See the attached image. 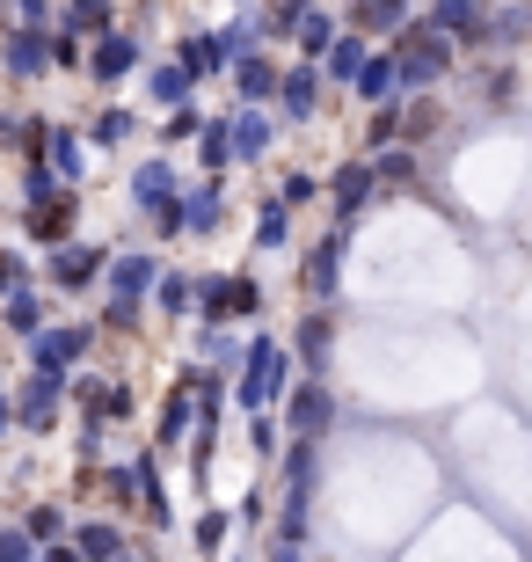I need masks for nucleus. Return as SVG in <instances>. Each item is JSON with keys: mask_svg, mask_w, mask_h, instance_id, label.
<instances>
[{"mask_svg": "<svg viewBox=\"0 0 532 562\" xmlns=\"http://www.w3.org/2000/svg\"><path fill=\"white\" fill-rule=\"evenodd\" d=\"M52 190H66L59 176H52V168H44V161H22V183H15L22 212H30V205H44V198H52Z\"/></svg>", "mask_w": 532, "mask_h": 562, "instance_id": "42", "label": "nucleus"}, {"mask_svg": "<svg viewBox=\"0 0 532 562\" xmlns=\"http://www.w3.org/2000/svg\"><path fill=\"white\" fill-rule=\"evenodd\" d=\"M423 22L438 37H452L460 52H482V0H430Z\"/></svg>", "mask_w": 532, "mask_h": 562, "instance_id": "21", "label": "nucleus"}, {"mask_svg": "<svg viewBox=\"0 0 532 562\" xmlns=\"http://www.w3.org/2000/svg\"><path fill=\"white\" fill-rule=\"evenodd\" d=\"M525 8H532V0H525Z\"/></svg>", "mask_w": 532, "mask_h": 562, "instance_id": "58", "label": "nucleus"}, {"mask_svg": "<svg viewBox=\"0 0 532 562\" xmlns=\"http://www.w3.org/2000/svg\"><path fill=\"white\" fill-rule=\"evenodd\" d=\"M226 81H234V103L270 110V95H278V59H270V52H241V59H226Z\"/></svg>", "mask_w": 532, "mask_h": 562, "instance_id": "19", "label": "nucleus"}, {"mask_svg": "<svg viewBox=\"0 0 532 562\" xmlns=\"http://www.w3.org/2000/svg\"><path fill=\"white\" fill-rule=\"evenodd\" d=\"M372 183H380V198L387 190H423V154L416 146H380V154H365Z\"/></svg>", "mask_w": 532, "mask_h": 562, "instance_id": "23", "label": "nucleus"}, {"mask_svg": "<svg viewBox=\"0 0 532 562\" xmlns=\"http://www.w3.org/2000/svg\"><path fill=\"white\" fill-rule=\"evenodd\" d=\"M8 402H15V424H22V431L44 438L52 424H59V409H66V373H30Z\"/></svg>", "mask_w": 532, "mask_h": 562, "instance_id": "15", "label": "nucleus"}, {"mask_svg": "<svg viewBox=\"0 0 532 562\" xmlns=\"http://www.w3.org/2000/svg\"><path fill=\"white\" fill-rule=\"evenodd\" d=\"M139 88H146V103H154V110H183V103H197V81H190L176 59H146V66H139Z\"/></svg>", "mask_w": 532, "mask_h": 562, "instance_id": "22", "label": "nucleus"}, {"mask_svg": "<svg viewBox=\"0 0 532 562\" xmlns=\"http://www.w3.org/2000/svg\"><path fill=\"white\" fill-rule=\"evenodd\" d=\"M365 59H372V44L358 37V30H343V37H336V44H328V52H321V66H314V74H321L328 88H350V81H358V66H365Z\"/></svg>", "mask_w": 532, "mask_h": 562, "instance_id": "30", "label": "nucleus"}, {"mask_svg": "<svg viewBox=\"0 0 532 562\" xmlns=\"http://www.w3.org/2000/svg\"><path fill=\"white\" fill-rule=\"evenodd\" d=\"M103 490H110V504H117V512H132V504H139V468H132V460H117V468L103 475Z\"/></svg>", "mask_w": 532, "mask_h": 562, "instance_id": "46", "label": "nucleus"}, {"mask_svg": "<svg viewBox=\"0 0 532 562\" xmlns=\"http://www.w3.org/2000/svg\"><path fill=\"white\" fill-rule=\"evenodd\" d=\"M176 66H183L190 81H219V74H226L219 30H183V37H176Z\"/></svg>", "mask_w": 532, "mask_h": 562, "instance_id": "24", "label": "nucleus"}, {"mask_svg": "<svg viewBox=\"0 0 532 562\" xmlns=\"http://www.w3.org/2000/svg\"><path fill=\"white\" fill-rule=\"evenodd\" d=\"M409 15H416V0H350V8H343V30H358L365 44H387Z\"/></svg>", "mask_w": 532, "mask_h": 562, "instance_id": "20", "label": "nucleus"}, {"mask_svg": "<svg viewBox=\"0 0 532 562\" xmlns=\"http://www.w3.org/2000/svg\"><path fill=\"white\" fill-rule=\"evenodd\" d=\"M511 95H518L511 66H482V103H511Z\"/></svg>", "mask_w": 532, "mask_h": 562, "instance_id": "48", "label": "nucleus"}, {"mask_svg": "<svg viewBox=\"0 0 532 562\" xmlns=\"http://www.w3.org/2000/svg\"><path fill=\"white\" fill-rule=\"evenodd\" d=\"M285 358H292V373L328 380V366H336V307H299V322L285 336Z\"/></svg>", "mask_w": 532, "mask_h": 562, "instance_id": "10", "label": "nucleus"}, {"mask_svg": "<svg viewBox=\"0 0 532 562\" xmlns=\"http://www.w3.org/2000/svg\"><path fill=\"white\" fill-rule=\"evenodd\" d=\"M124 198L139 205V220L161 234V241H183V176H176L168 154H146V161L124 176Z\"/></svg>", "mask_w": 532, "mask_h": 562, "instance_id": "3", "label": "nucleus"}, {"mask_svg": "<svg viewBox=\"0 0 532 562\" xmlns=\"http://www.w3.org/2000/svg\"><path fill=\"white\" fill-rule=\"evenodd\" d=\"M241 446H248V460H256V468H278V453H285V424L270 417H241Z\"/></svg>", "mask_w": 532, "mask_h": 562, "instance_id": "35", "label": "nucleus"}, {"mask_svg": "<svg viewBox=\"0 0 532 562\" xmlns=\"http://www.w3.org/2000/svg\"><path fill=\"white\" fill-rule=\"evenodd\" d=\"M263 278L256 271H197V322L205 329H226V322H263Z\"/></svg>", "mask_w": 532, "mask_h": 562, "instance_id": "4", "label": "nucleus"}, {"mask_svg": "<svg viewBox=\"0 0 532 562\" xmlns=\"http://www.w3.org/2000/svg\"><path fill=\"white\" fill-rule=\"evenodd\" d=\"M285 387H292V358H285V336H248L241 344V366H234V409L241 417H263V409H278L285 402Z\"/></svg>", "mask_w": 532, "mask_h": 562, "instance_id": "1", "label": "nucleus"}, {"mask_svg": "<svg viewBox=\"0 0 532 562\" xmlns=\"http://www.w3.org/2000/svg\"><path fill=\"white\" fill-rule=\"evenodd\" d=\"M263 512H270L263 490H248V497H241V526H263Z\"/></svg>", "mask_w": 532, "mask_h": 562, "instance_id": "53", "label": "nucleus"}, {"mask_svg": "<svg viewBox=\"0 0 532 562\" xmlns=\"http://www.w3.org/2000/svg\"><path fill=\"white\" fill-rule=\"evenodd\" d=\"M44 322H52V307H44V285H37V278L0 300V329H8V336H37Z\"/></svg>", "mask_w": 532, "mask_h": 562, "instance_id": "29", "label": "nucleus"}, {"mask_svg": "<svg viewBox=\"0 0 532 562\" xmlns=\"http://www.w3.org/2000/svg\"><path fill=\"white\" fill-rule=\"evenodd\" d=\"M139 66H146V44L132 37L124 22H117V30H103V37H88V59H81V74H88L95 88H117V81H132Z\"/></svg>", "mask_w": 532, "mask_h": 562, "instance_id": "12", "label": "nucleus"}, {"mask_svg": "<svg viewBox=\"0 0 532 562\" xmlns=\"http://www.w3.org/2000/svg\"><path fill=\"white\" fill-rule=\"evenodd\" d=\"M73 548H81V562H117V555H124V526L88 519L81 533H73Z\"/></svg>", "mask_w": 532, "mask_h": 562, "instance_id": "37", "label": "nucleus"}, {"mask_svg": "<svg viewBox=\"0 0 532 562\" xmlns=\"http://www.w3.org/2000/svg\"><path fill=\"white\" fill-rule=\"evenodd\" d=\"M0 562H37V541L22 526H0Z\"/></svg>", "mask_w": 532, "mask_h": 562, "instance_id": "51", "label": "nucleus"}, {"mask_svg": "<svg viewBox=\"0 0 532 562\" xmlns=\"http://www.w3.org/2000/svg\"><path fill=\"white\" fill-rule=\"evenodd\" d=\"M73 220H81V190H52L44 205L22 212V227H30V241H37V249H59V241H73Z\"/></svg>", "mask_w": 532, "mask_h": 562, "instance_id": "18", "label": "nucleus"}, {"mask_svg": "<svg viewBox=\"0 0 532 562\" xmlns=\"http://www.w3.org/2000/svg\"><path fill=\"white\" fill-rule=\"evenodd\" d=\"M0 74H8V81H44V74H52V30L8 22V30H0Z\"/></svg>", "mask_w": 532, "mask_h": 562, "instance_id": "14", "label": "nucleus"}, {"mask_svg": "<svg viewBox=\"0 0 532 562\" xmlns=\"http://www.w3.org/2000/svg\"><path fill=\"white\" fill-rule=\"evenodd\" d=\"M226 220H234V205H226V176H197V183H183V234L212 241V234H226Z\"/></svg>", "mask_w": 532, "mask_h": 562, "instance_id": "17", "label": "nucleus"}, {"mask_svg": "<svg viewBox=\"0 0 532 562\" xmlns=\"http://www.w3.org/2000/svg\"><path fill=\"white\" fill-rule=\"evenodd\" d=\"M343 256H350V227H328L307 256H299V292H307V307H336V292H343Z\"/></svg>", "mask_w": 532, "mask_h": 562, "instance_id": "11", "label": "nucleus"}, {"mask_svg": "<svg viewBox=\"0 0 532 562\" xmlns=\"http://www.w3.org/2000/svg\"><path fill=\"white\" fill-rule=\"evenodd\" d=\"M226 146H234V168H263L270 146H278V117L234 103V110H226Z\"/></svg>", "mask_w": 532, "mask_h": 562, "instance_id": "16", "label": "nucleus"}, {"mask_svg": "<svg viewBox=\"0 0 532 562\" xmlns=\"http://www.w3.org/2000/svg\"><path fill=\"white\" fill-rule=\"evenodd\" d=\"M336 37H343V15H328V8H307V22L292 30V52H299L307 66H321V52H328Z\"/></svg>", "mask_w": 532, "mask_h": 562, "instance_id": "33", "label": "nucleus"}, {"mask_svg": "<svg viewBox=\"0 0 532 562\" xmlns=\"http://www.w3.org/2000/svg\"><path fill=\"white\" fill-rule=\"evenodd\" d=\"M321 198H328V212H336L328 227H350V234H358V212L380 205V183H372L365 161H336V168L321 176Z\"/></svg>", "mask_w": 532, "mask_h": 562, "instance_id": "13", "label": "nucleus"}, {"mask_svg": "<svg viewBox=\"0 0 532 562\" xmlns=\"http://www.w3.org/2000/svg\"><path fill=\"white\" fill-rule=\"evenodd\" d=\"M103 263H110L103 241H59V249H44V285L66 292V300L103 292Z\"/></svg>", "mask_w": 532, "mask_h": 562, "instance_id": "8", "label": "nucleus"}, {"mask_svg": "<svg viewBox=\"0 0 532 562\" xmlns=\"http://www.w3.org/2000/svg\"><path fill=\"white\" fill-rule=\"evenodd\" d=\"M219 44H226V59H241V52H256V44H263V37H256V8L226 22V30H219Z\"/></svg>", "mask_w": 532, "mask_h": 562, "instance_id": "47", "label": "nucleus"}, {"mask_svg": "<svg viewBox=\"0 0 532 562\" xmlns=\"http://www.w3.org/2000/svg\"><path fill=\"white\" fill-rule=\"evenodd\" d=\"M256 249H292V212L278 205V198H263V205H256Z\"/></svg>", "mask_w": 532, "mask_h": 562, "instance_id": "38", "label": "nucleus"}, {"mask_svg": "<svg viewBox=\"0 0 532 562\" xmlns=\"http://www.w3.org/2000/svg\"><path fill=\"white\" fill-rule=\"evenodd\" d=\"M234 168V146H226V110H205L197 125V176H226Z\"/></svg>", "mask_w": 532, "mask_h": 562, "instance_id": "34", "label": "nucleus"}, {"mask_svg": "<svg viewBox=\"0 0 532 562\" xmlns=\"http://www.w3.org/2000/svg\"><path fill=\"white\" fill-rule=\"evenodd\" d=\"M30 278H37V271H30V256H22V249H0V300H8L15 285H30Z\"/></svg>", "mask_w": 532, "mask_h": 562, "instance_id": "49", "label": "nucleus"}, {"mask_svg": "<svg viewBox=\"0 0 532 562\" xmlns=\"http://www.w3.org/2000/svg\"><path fill=\"white\" fill-rule=\"evenodd\" d=\"M270 417L285 424V438H328L336 424H343V395H336L328 380H314V373H292L285 402H278Z\"/></svg>", "mask_w": 532, "mask_h": 562, "instance_id": "5", "label": "nucleus"}, {"mask_svg": "<svg viewBox=\"0 0 532 562\" xmlns=\"http://www.w3.org/2000/svg\"><path fill=\"white\" fill-rule=\"evenodd\" d=\"M81 59H88V44L73 37V30L52 22V74H81Z\"/></svg>", "mask_w": 532, "mask_h": 562, "instance_id": "45", "label": "nucleus"}, {"mask_svg": "<svg viewBox=\"0 0 532 562\" xmlns=\"http://www.w3.org/2000/svg\"><path fill=\"white\" fill-rule=\"evenodd\" d=\"M132 132H139V110H124V103H103L95 117H88V132H81V139H88V146H124Z\"/></svg>", "mask_w": 532, "mask_h": 562, "instance_id": "36", "label": "nucleus"}, {"mask_svg": "<svg viewBox=\"0 0 532 562\" xmlns=\"http://www.w3.org/2000/svg\"><path fill=\"white\" fill-rule=\"evenodd\" d=\"M154 278H161V256H154V249H110V263H103V307L146 314Z\"/></svg>", "mask_w": 532, "mask_h": 562, "instance_id": "7", "label": "nucleus"}, {"mask_svg": "<svg viewBox=\"0 0 532 562\" xmlns=\"http://www.w3.org/2000/svg\"><path fill=\"white\" fill-rule=\"evenodd\" d=\"M59 30H73V37H103V30H117V0H59Z\"/></svg>", "mask_w": 532, "mask_h": 562, "instance_id": "32", "label": "nucleus"}, {"mask_svg": "<svg viewBox=\"0 0 532 562\" xmlns=\"http://www.w3.org/2000/svg\"><path fill=\"white\" fill-rule=\"evenodd\" d=\"M197 125H205V110H197V103L168 110V117H161V146H190V139H197Z\"/></svg>", "mask_w": 532, "mask_h": 562, "instance_id": "44", "label": "nucleus"}, {"mask_svg": "<svg viewBox=\"0 0 532 562\" xmlns=\"http://www.w3.org/2000/svg\"><path fill=\"white\" fill-rule=\"evenodd\" d=\"M154 314H168V322H190V307H197V271H168L154 278V300H146Z\"/></svg>", "mask_w": 532, "mask_h": 562, "instance_id": "31", "label": "nucleus"}, {"mask_svg": "<svg viewBox=\"0 0 532 562\" xmlns=\"http://www.w3.org/2000/svg\"><path fill=\"white\" fill-rule=\"evenodd\" d=\"M350 95L365 110H387V103H401V74H394V52H372L365 66H358V81H350Z\"/></svg>", "mask_w": 532, "mask_h": 562, "instance_id": "26", "label": "nucleus"}, {"mask_svg": "<svg viewBox=\"0 0 532 562\" xmlns=\"http://www.w3.org/2000/svg\"><path fill=\"white\" fill-rule=\"evenodd\" d=\"M95 336H103L95 322H44L37 336H22V358H30V373H81Z\"/></svg>", "mask_w": 532, "mask_h": 562, "instance_id": "6", "label": "nucleus"}, {"mask_svg": "<svg viewBox=\"0 0 532 562\" xmlns=\"http://www.w3.org/2000/svg\"><path fill=\"white\" fill-rule=\"evenodd\" d=\"M438 132H445V103H438V88H423V95H401V146H416V154H423Z\"/></svg>", "mask_w": 532, "mask_h": 562, "instance_id": "27", "label": "nucleus"}, {"mask_svg": "<svg viewBox=\"0 0 532 562\" xmlns=\"http://www.w3.org/2000/svg\"><path fill=\"white\" fill-rule=\"evenodd\" d=\"M387 52H394V74H401V95H423V88H438V81L460 74V44L438 37L423 15L401 22V30L387 37Z\"/></svg>", "mask_w": 532, "mask_h": 562, "instance_id": "2", "label": "nucleus"}, {"mask_svg": "<svg viewBox=\"0 0 532 562\" xmlns=\"http://www.w3.org/2000/svg\"><path fill=\"white\" fill-rule=\"evenodd\" d=\"M278 205H285V212H299V205H321V176H314V168H292L285 183H278Z\"/></svg>", "mask_w": 532, "mask_h": 562, "instance_id": "41", "label": "nucleus"}, {"mask_svg": "<svg viewBox=\"0 0 532 562\" xmlns=\"http://www.w3.org/2000/svg\"><path fill=\"white\" fill-rule=\"evenodd\" d=\"M314 0H270V8H256V37H292L299 22H307Z\"/></svg>", "mask_w": 532, "mask_h": 562, "instance_id": "39", "label": "nucleus"}, {"mask_svg": "<svg viewBox=\"0 0 532 562\" xmlns=\"http://www.w3.org/2000/svg\"><path fill=\"white\" fill-rule=\"evenodd\" d=\"M8 15H15V22H30V30H52L59 0H8Z\"/></svg>", "mask_w": 532, "mask_h": 562, "instance_id": "50", "label": "nucleus"}, {"mask_svg": "<svg viewBox=\"0 0 532 562\" xmlns=\"http://www.w3.org/2000/svg\"><path fill=\"white\" fill-rule=\"evenodd\" d=\"M15 431V402H8V387H0V438Z\"/></svg>", "mask_w": 532, "mask_h": 562, "instance_id": "54", "label": "nucleus"}, {"mask_svg": "<svg viewBox=\"0 0 532 562\" xmlns=\"http://www.w3.org/2000/svg\"><path fill=\"white\" fill-rule=\"evenodd\" d=\"M365 146H372V154H380V146H401V103L365 110Z\"/></svg>", "mask_w": 532, "mask_h": 562, "instance_id": "43", "label": "nucleus"}, {"mask_svg": "<svg viewBox=\"0 0 532 562\" xmlns=\"http://www.w3.org/2000/svg\"><path fill=\"white\" fill-rule=\"evenodd\" d=\"M270 562H307V548H278V555H270Z\"/></svg>", "mask_w": 532, "mask_h": 562, "instance_id": "55", "label": "nucleus"}, {"mask_svg": "<svg viewBox=\"0 0 532 562\" xmlns=\"http://www.w3.org/2000/svg\"><path fill=\"white\" fill-rule=\"evenodd\" d=\"M270 110H278V117H285L292 132L321 125V110H328V81H321V74H314L307 59L278 66V95H270Z\"/></svg>", "mask_w": 532, "mask_h": 562, "instance_id": "9", "label": "nucleus"}, {"mask_svg": "<svg viewBox=\"0 0 532 562\" xmlns=\"http://www.w3.org/2000/svg\"><path fill=\"white\" fill-rule=\"evenodd\" d=\"M226 541V512H205V519H197V548H219Z\"/></svg>", "mask_w": 532, "mask_h": 562, "instance_id": "52", "label": "nucleus"}, {"mask_svg": "<svg viewBox=\"0 0 532 562\" xmlns=\"http://www.w3.org/2000/svg\"><path fill=\"white\" fill-rule=\"evenodd\" d=\"M66 504H30V512H22V533H30V541L37 548H52V541H66Z\"/></svg>", "mask_w": 532, "mask_h": 562, "instance_id": "40", "label": "nucleus"}, {"mask_svg": "<svg viewBox=\"0 0 532 562\" xmlns=\"http://www.w3.org/2000/svg\"><path fill=\"white\" fill-rule=\"evenodd\" d=\"M190 424H197V395H190V380L176 373V387L161 395V417H154V446H183Z\"/></svg>", "mask_w": 532, "mask_h": 562, "instance_id": "28", "label": "nucleus"}, {"mask_svg": "<svg viewBox=\"0 0 532 562\" xmlns=\"http://www.w3.org/2000/svg\"><path fill=\"white\" fill-rule=\"evenodd\" d=\"M44 168H52L66 190H81L88 183V139L73 125H52V139H44Z\"/></svg>", "mask_w": 532, "mask_h": 562, "instance_id": "25", "label": "nucleus"}, {"mask_svg": "<svg viewBox=\"0 0 532 562\" xmlns=\"http://www.w3.org/2000/svg\"><path fill=\"white\" fill-rule=\"evenodd\" d=\"M234 8H256V0H234Z\"/></svg>", "mask_w": 532, "mask_h": 562, "instance_id": "56", "label": "nucleus"}, {"mask_svg": "<svg viewBox=\"0 0 532 562\" xmlns=\"http://www.w3.org/2000/svg\"><path fill=\"white\" fill-rule=\"evenodd\" d=\"M0 220H8V205H0Z\"/></svg>", "mask_w": 532, "mask_h": 562, "instance_id": "57", "label": "nucleus"}]
</instances>
